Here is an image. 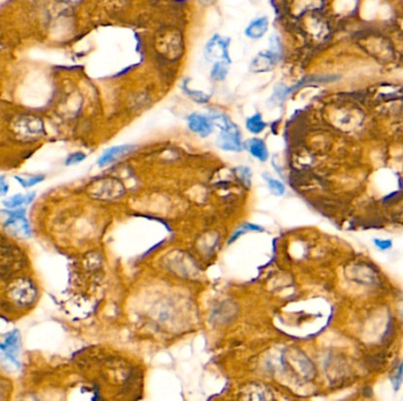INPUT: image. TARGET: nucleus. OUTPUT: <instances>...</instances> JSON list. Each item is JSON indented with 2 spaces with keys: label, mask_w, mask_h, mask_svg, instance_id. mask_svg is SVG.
<instances>
[{
  "label": "nucleus",
  "mask_w": 403,
  "mask_h": 401,
  "mask_svg": "<svg viewBox=\"0 0 403 401\" xmlns=\"http://www.w3.org/2000/svg\"><path fill=\"white\" fill-rule=\"evenodd\" d=\"M210 118L214 125L221 129V133L217 138V145L224 151L238 152L242 151L243 144L240 140V131L228 117L221 113L211 114Z\"/></svg>",
  "instance_id": "nucleus-1"
},
{
  "label": "nucleus",
  "mask_w": 403,
  "mask_h": 401,
  "mask_svg": "<svg viewBox=\"0 0 403 401\" xmlns=\"http://www.w3.org/2000/svg\"><path fill=\"white\" fill-rule=\"evenodd\" d=\"M2 213H4L7 216L5 221H4V227L12 236L16 238H21V239L31 238L32 230L30 222H28L26 218V209L23 207L14 209L6 208Z\"/></svg>",
  "instance_id": "nucleus-2"
},
{
  "label": "nucleus",
  "mask_w": 403,
  "mask_h": 401,
  "mask_svg": "<svg viewBox=\"0 0 403 401\" xmlns=\"http://www.w3.org/2000/svg\"><path fill=\"white\" fill-rule=\"evenodd\" d=\"M9 297L17 306H30L37 299V287L30 279H17L10 286Z\"/></svg>",
  "instance_id": "nucleus-3"
},
{
  "label": "nucleus",
  "mask_w": 403,
  "mask_h": 401,
  "mask_svg": "<svg viewBox=\"0 0 403 401\" xmlns=\"http://www.w3.org/2000/svg\"><path fill=\"white\" fill-rule=\"evenodd\" d=\"M20 331L12 329L0 342V352L4 358L16 368H20Z\"/></svg>",
  "instance_id": "nucleus-4"
},
{
  "label": "nucleus",
  "mask_w": 403,
  "mask_h": 401,
  "mask_svg": "<svg viewBox=\"0 0 403 401\" xmlns=\"http://www.w3.org/2000/svg\"><path fill=\"white\" fill-rule=\"evenodd\" d=\"M230 44V39L221 37L215 34L207 42L204 49V54L208 60L215 63H225L230 64V56L228 52V46Z\"/></svg>",
  "instance_id": "nucleus-5"
},
{
  "label": "nucleus",
  "mask_w": 403,
  "mask_h": 401,
  "mask_svg": "<svg viewBox=\"0 0 403 401\" xmlns=\"http://www.w3.org/2000/svg\"><path fill=\"white\" fill-rule=\"evenodd\" d=\"M16 132L23 139H35L44 134V126L38 118L24 117L16 124Z\"/></svg>",
  "instance_id": "nucleus-6"
},
{
  "label": "nucleus",
  "mask_w": 403,
  "mask_h": 401,
  "mask_svg": "<svg viewBox=\"0 0 403 401\" xmlns=\"http://www.w3.org/2000/svg\"><path fill=\"white\" fill-rule=\"evenodd\" d=\"M187 125L192 132L197 133L202 138L210 136L214 131V123L210 117L200 114V113H191L187 117Z\"/></svg>",
  "instance_id": "nucleus-7"
},
{
  "label": "nucleus",
  "mask_w": 403,
  "mask_h": 401,
  "mask_svg": "<svg viewBox=\"0 0 403 401\" xmlns=\"http://www.w3.org/2000/svg\"><path fill=\"white\" fill-rule=\"evenodd\" d=\"M133 148L134 146H132V145H119V146L110 147L103 152V154L98 158L97 165L99 167H104V166L116 161L117 159L122 158L123 155L130 153Z\"/></svg>",
  "instance_id": "nucleus-8"
},
{
  "label": "nucleus",
  "mask_w": 403,
  "mask_h": 401,
  "mask_svg": "<svg viewBox=\"0 0 403 401\" xmlns=\"http://www.w3.org/2000/svg\"><path fill=\"white\" fill-rule=\"evenodd\" d=\"M277 52L269 51V52H261L256 55L251 64V70L254 72H265V71L272 70L274 66L278 62Z\"/></svg>",
  "instance_id": "nucleus-9"
},
{
  "label": "nucleus",
  "mask_w": 403,
  "mask_h": 401,
  "mask_svg": "<svg viewBox=\"0 0 403 401\" xmlns=\"http://www.w3.org/2000/svg\"><path fill=\"white\" fill-rule=\"evenodd\" d=\"M269 19L267 17H260L254 19L245 28V35L250 39H260L267 33Z\"/></svg>",
  "instance_id": "nucleus-10"
},
{
  "label": "nucleus",
  "mask_w": 403,
  "mask_h": 401,
  "mask_svg": "<svg viewBox=\"0 0 403 401\" xmlns=\"http://www.w3.org/2000/svg\"><path fill=\"white\" fill-rule=\"evenodd\" d=\"M34 198H35L34 192H30L27 194L17 193V194H14V196L7 198V199L4 200L3 205H4V207L9 208V209L20 208V207H23V206L30 205L31 202L34 200Z\"/></svg>",
  "instance_id": "nucleus-11"
},
{
  "label": "nucleus",
  "mask_w": 403,
  "mask_h": 401,
  "mask_svg": "<svg viewBox=\"0 0 403 401\" xmlns=\"http://www.w3.org/2000/svg\"><path fill=\"white\" fill-rule=\"evenodd\" d=\"M246 146L253 157H255L261 161L268 160L269 151L267 148V145H265L263 140L258 139V138H254V139H250L247 141Z\"/></svg>",
  "instance_id": "nucleus-12"
},
{
  "label": "nucleus",
  "mask_w": 403,
  "mask_h": 401,
  "mask_svg": "<svg viewBox=\"0 0 403 401\" xmlns=\"http://www.w3.org/2000/svg\"><path fill=\"white\" fill-rule=\"evenodd\" d=\"M245 126H246V130L250 131L251 133L258 134L265 129V123L260 113H256V114L251 116L250 118L246 119Z\"/></svg>",
  "instance_id": "nucleus-13"
},
{
  "label": "nucleus",
  "mask_w": 403,
  "mask_h": 401,
  "mask_svg": "<svg viewBox=\"0 0 403 401\" xmlns=\"http://www.w3.org/2000/svg\"><path fill=\"white\" fill-rule=\"evenodd\" d=\"M14 179H16L17 182L20 184L21 187H24V189H30V187H33L35 185H38V184L44 182L45 176L44 175H35V176L27 177V178H24V177H20V176H14Z\"/></svg>",
  "instance_id": "nucleus-14"
},
{
  "label": "nucleus",
  "mask_w": 403,
  "mask_h": 401,
  "mask_svg": "<svg viewBox=\"0 0 403 401\" xmlns=\"http://www.w3.org/2000/svg\"><path fill=\"white\" fill-rule=\"evenodd\" d=\"M228 65L229 64L225 63H215L214 67H212L210 76L214 80L216 81H221L224 79L228 74Z\"/></svg>",
  "instance_id": "nucleus-15"
},
{
  "label": "nucleus",
  "mask_w": 403,
  "mask_h": 401,
  "mask_svg": "<svg viewBox=\"0 0 403 401\" xmlns=\"http://www.w3.org/2000/svg\"><path fill=\"white\" fill-rule=\"evenodd\" d=\"M250 231H263V228H262L261 226H257V225H254V223H249V222H246V223H243L242 226L239 227L238 230L236 231L235 233L232 234V237L230 238L229 239V241H228V244L230 245V244H232L233 241H235L237 238H238L239 236H242V234H244V233H246V232H250Z\"/></svg>",
  "instance_id": "nucleus-16"
},
{
  "label": "nucleus",
  "mask_w": 403,
  "mask_h": 401,
  "mask_svg": "<svg viewBox=\"0 0 403 401\" xmlns=\"http://www.w3.org/2000/svg\"><path fill=\"white\" fill-rule=\"evenodd\" d=\"M268 187L269 190H270V192L272 194H275V196H283L284 194V185L281 182H278V180L276 179H268Z\"/></svg>",
  "instance_id": "nucleus-17"
},
{
  "label": "nucleus",
  "mask_w": 403,
  "mask_h": 401,
  "mask_svg": "<svg viewBox=\"0 0 403 401\" xmlns=\"http://www.w3.org/2000/svg\"><path fill=\"white\" fill-rule=\"evenodd\" d=\"M183 90L185 91V93L189 95L191 99H193V100H196L198 102H205L208 101L209 97L207 94H204L203 92H199V91H191L190 88L186 87V85H183Z\"/></svg>",
  "instance_id": "nucleus-18"
},
{
  "label": "nucleus",
  "mask_w": 403,
  "mask_h": 401,
  "mask_svg": "<svg viewBox=\"0 0 403 401\" xmlns=\"http://www.w3.org/2000/svg\"><path fill=\"white\" fill-rule=\"evenodd\" d=\"M85 158H86V154L83 153V152H74V153H71L69 157L66 158L65 165L72 166V165L79 164V162L85 160Z\"/></svg>",
  "instance_id": "nucleus-19"
},
{
  "label": "nucleus",
  "mask_w": 403,
  "mask_h": 401,
  "mask_svg": "<svg viewBox=\"0 0 403 401\" xmlns=\"http://www.w3.org/2000/svg\"><path fill=\"white\" fill-rule=\"evenodd\" d=\"M237 171L239 173V178L242 179V182L245 184L246 186H250L251 184V171L247 167H239L237 168Z\"/></svg>",
  "instance_id": "nucleus-20"
},
{
  "label": "nucleus",
  "mask_w": 403,
  "mask_h": 401,
  "mask_svg": "<svg viewBox=\"0 0 403 401\" xmlns=\"http://www.w3.org/2000/svg\"><path fill=\"white\" fill-rule=\"evenodd\" d=\"M374 244L376 245L377 248H380L381 251H387L389 248H391L392 244H391V240L389 239H375L374 240Z\"/></svg>",
  "instance_id": "nucleus-21"
},
{
  "label": "nucleus",
  "mask_w": 403,
  "mask_h": 401,
  "mask_svg": "<svg viewBox=\"0 0 403 401\" xmlns=\"http://www.w3.org/2000/svg\"><path fill=\"white\" fill-rule=\"evenodd\" d=\"M10 186L5 176H0V197H5L9 193Z\"/></svg>",
  "instance_id": "nucleus-22"
},
{
  "label": "nucleus",
  "mask_w": 403,
  "mask_h": 401,
  "mask_svg": "<svg viewBox=\"0 0 403 401\" xmlns=\"http://www.w3.org/2000/svg\"><path fill=\"white\" fill-rule=\"evenodd\" d=\"M402 380H403V361H402V364L399 365V367L397 370V374H396V377H395V382H394L395 389H398Z\"/></svg>",
  "instance_id": "nucleus-23"
},
{
  "label": "nucleus",
  "mask_w": 403,
  "mask_h": 401,
  "mask_svg": "<svg viewBox=\"0 0 403 401\" xmlns=\"http://www.w3.org/2000/svg\"><path fill=\"white\" fill-rule=\"evenodd\" d=\"M203 2H212V0H203Z\"/></svg>",
  "instance_id": "nucleus-24"
}]
</instances>
